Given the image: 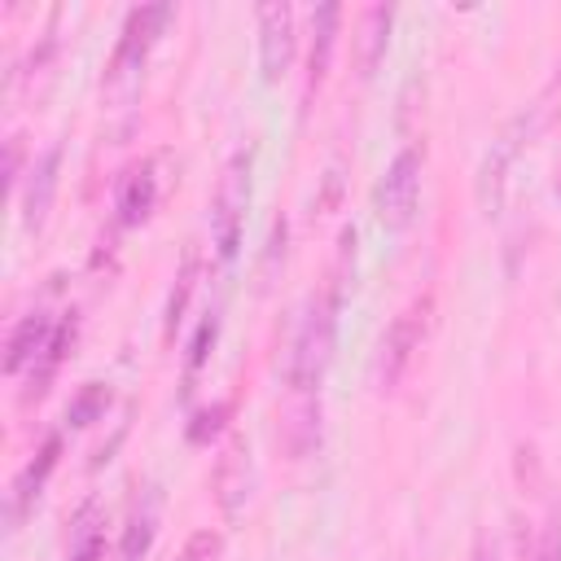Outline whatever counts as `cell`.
Wrapping results in <instances>:
<instances>
[{
    "label": "cell",
    "instance_id": "cell-1",
    "mask_svg": "<svg viewBox=\"0 0 561 561\" xmlns=\"http://www.w3.org/2000/svg\"><path fill=\"white\" fill-rule=\"evenodd\" d=\"M171 22V9L167 4H140L127 13L123 22V35H118V48L105 66V79H101V92L105 101L114 105H127L140 88V75H145V57L153 48V39L162 35V26Z\"/></svg>",
    "mask_w": 561,
    "mask_h": 561
},
{
    "label": "cell",
    "instance_id": "cell-2",
    "mask_svg": "<svg viewBox=\"0 0 561 561\" xmlns=\"http://www.w3.org/2000/svg\"><path fill=\"white\" fill-rule=\"evenodd\" d=\"M543 118H548V110L543 105H535V110H522V114H513L508 123H504V131L491 140V149L482 153V162H478V180H473V197H478V210L491 219V215H500L504 210V193H508V171H513V162H517V153L535 140V131L543 127Z\"/></svg>",
    "mask_w": 561,
    "mask_h": 561
},
{
    "label": "cell",
    "instance_id": "cell-3",
    "mask_svg": "<svg viewBox=\"0 0 561 561\" xmlns=\"http://www.w3.org/2000/svg\"><path fill=\"white\" fill-rule=\"evenodd\" d=\"M333 311H337V302L311 298L307 311H302V320H298L294 351H289V368H285L294 399H316V390H320V381H324V373H329V359H333V329H337Z\"/></svg>",
    "mask_w": 561,
    "mask_h": 561
},
{
    "label": "cell",
    "instance_id": "cell-4",
    "mask_svg": "<svg viewBox=\"0 0 561 561\" xmlns=\"http://www.w3.org/2000/svg\"><path fill=\"white\" fill-rule=\"evenodd\" d=\"M421 171H425V149L421 145H403L386 175L377 180V193H373V210H377V224L386 232H403L416 215V202H421Z\"/></svg>",
    "mask_w": 561,
    "mask_h": 561
},
{
    "label": "cell",
    "instance_id": "cell-5",
    "mask_svg": "<svg viewBox=\"0 0 561 561\" xmlns=\"http://www.w3.org/2000/svg\"><path fill=\"white\" fill-rule=\"evenodd\" d=\"M250 162H254L250 149H237L224 162L215 197H210V237H215V250L224 263L241 245V224H245V206H250Z\"/></svg>",
    "mask_w": 561,
    "mask_h": 561
},
{
    "label": "cell",
    "instance_id": "cell-6",
    "mask_svg": "<svg viewBox=\"0 0 561 561\" xmlns=\"http://www.w3.org/2000/svg\"><path fill=\"white\" fill-rule=\"evenodd\" d=\"M425 316H430V298H416L386 324V333L377 342V355H373V377H377L381 390H394L403 381V373L412 368V359L421 351V337H425Z\"/></svg>",
    "mask_w": 561,
    "mask_h": 561
},
{
    "label": "cell",
    "instance_id": "cell-7",
    "mask_svg": "<svg viewBox=\"0 0 561 561\" xmlns=\"http://www.w3.org/2000/svg\"><path fill=\"white\" fill-rule=\"evenodd\" d=\"M259 66H263V83H280L289 75V61H294V9L285 0H272V4H259Z\"/></svg>",
    "mask_w": 561,
    "mask_h": 561
},
{
    "label": "cell",
    "instance_id": "cell-8",
    "mask_svg": "<svg viewBox=\"0 0 561 561\" xmlns=\"http://www.w3.org/2000/svg\"><path fill=\"white\" fill-rule=\"evenodd\" d=\"M57 171H61V145H48L31 171H26V188H22V224L31 232L44 228L48 210H53V197H57Z\"/></svg>",
    "mask_w": 561,
    "mask_h": 561
},
{
    "label": "cell",
    "instance_id": "cell-9",
    "mask_svg": "<svg viewBox=\"0 0 561 561\" xmlns=\"http://www.w3.org/2000/svg\"><path fill=\"white\" fill-rule=\"evenodd\" d=\"M215 500L219 508L232 517L241 513V504L250 500V447L241 434H232L219 451V465H215Z\"/></svg>",
    "mask_w": 561,
    "mask_h": 561
},
{
    "label": "cell",
    "instance_id": "cell-10",
    "mask_svg": "<svg viewBox=\"0 0 561 561\" xmlns=\"http://www.w3.org/2000/svg\"><path fill=\"white\" fill-rule=\"evenodd\" d=\"M53 333H57V324L44 316V311H31V316H22L18 320V329L9 333V355H4V373L13 377V373H22L26 364L35 368L39 364V355L48 351V342H53Z\"/></svg>",
    "mask_w": 561,
    "mask_h": 561
},
{
    "label": "cell",
    "instance_id": "cell-11",
    "mask_svg": "<svg viewBox=\"0 0 561 561\" xmlns=\"http://www.w3.org/2000/svg\"><path fill=\"white\" fill-rule=\"evenodd\" d=\"M337 22H342V9L337 4H320L311 13V53H307V92H316L329 75V61H333V44H337Z\"/></svg>",
    "mask_w": 561,
    "mask_h": 561
},
{
    "label": "cell",
    "instance_id": "cell-12",
    "mask_svg": "<svg viewBox=\"0 0 561 561\" xmlns=\"http://www.w3.org/2000/svg\"><path fill=\"white\" fill-rule=\"evenodd\" d=\"M390 22H394V9L390 4H373L359 13V79H373L381 57H386V44H390Z\"/></svg>",
    "mask_w": 561,
    "mask_h": 561
},
{
    "label": "cell",
    "instance_id": "cell-13",
    "mask_svg": "<svg viewBox=\"0 0 561 561\" xmlns=\"http://www.w3.org/2000/svg\"><path fill=\"white\" fill-rule=\"evenodd\" d=\"M153 197H158V180H153V167H131L123 180H118V224H140L149 210H153Z\"/></svg>",
    "mask_w": 561,
    "mask_h": 561
},
{
    "label": "cell",
    "instance_id": "cell-14",
    "mask_svg": "<svg viewBox=\"0 0 561 561\" xmlns=\"http://www.w3.org/2000/svg\"><path fill=\"white\" fill-rule=\"evenodd\" d=\"M57 456H61V438L57 434H48L44 438V447H39V456L18 473V482H13V500H9V513L18 517V513H26V504L39 495V486H44V478L53 473V465H57Z\"/></svg>",
    "mask_w": 561,
    "mask_h": 561
},
{
    "label": "cell",
    "instance_id": "cell-15",
    "mask_svg": "<svg viewBox=\"0 0 561 561\" xmlns=\"http://www.w3.org/2000/svg\"><path fill=\"white\" fill-rule=\"evenodd\" d=\"M101 552H105V517L101 504L88 500L70 526V561H101Z\"/></svg>",
    "mask_w": 561,
    "mask_h": 561
},
{
    "label": "cell",
    "instance_id": "cell-16",
    "mask_svg": "<svg viewBox=\"0 0 561 561\" xmlns=\"http://www.w3.org/2000/svg\"><path fill=\"white\" fill-rule=\"evenodd\" d=\"M153 530H158V491H149L145 504L131 508L127 530H123V543H118L123 561H140L149 552V543H153Z\"/></svg>",
    "mask_w": 561,
    "mask_h": 561
},
{
    "label": "cell",
    "instance_id": "cell-17",
    "mask_svg": "<svg viewBox=\"0 0 561 561\" xmlns=\"http://www.w3.org/2000/svg\"><path fill=\"white\" fill-rule=\"evenodd\" d=\"M75 329H79V324H75V316L57 324V333H53L48 351H44V355H39V364L31 368V394H44V390H48V381H53L57 364H61V359H66V351L75 346Z\"/></svg>",
    "mask_w": 561,
    "mask_h": 561
},
{
    "label": "cell",
    "instance_id": "cell-18",
    "mask_svg": "<svg viewBox=\"0 0 561 561\" xmlns=\"http://www.w3.org/2000/svg\"><path fill=\"white\" fill-rule=\"evenodd\" d=\"M105 408H110V386H101V381H88L75 399H70V408H66V421L70 425H92V421H101L105 416Z\"/></svg>",
    "mask_w": 561,
    "mask_h": 561
},
{
    "label": "cell",
    "instance_id": "cell-19",
    "mask_svg": "<svg viewBox=\"0 0 561 561\" xmlns=\"http://www.w3.org/2000/svg\"><path fill=\"white\" fill-rule=\"evenodd\" d=\"M193 285H197V254L188 250V254H184V267H180V276H175V289H171V298H167V333H175V324H180V316H184V307H188Z\"/></svg>",
    "mask_w": 561,
    "mask_h": 561
},
{
    "label": "cell",
    "instance_id": "cell-20",
    "mask_svg": "<svg viewBox=\"0 0 561 561\" xmlns=\"http://www.w3.org/2000/svg\"><path fill=\"white\" fill-rule=\"evenodd\" d=\"M522 561H561V522L552 517L539 539L522 543Z\"/></svg>",
    "mask_w": 561,
    "mask_h": 561
},
{
    "label": "cell",
    "instance_id": "cell-21",
    "mask_svg": "<svg viewBox=\"0 0 561 561\" xmlns=\"http://www.w3.org/2000/svg\"><path fill=\"white\" fill-rule=\"evenodd\" d=\"M224 557V539L215 530H193L180 548V561H219Z\"/></svg>",
    "mask_w": 561,
    "mask_h": 561
},
{
    "label": "cell",
    "instance_id": "cell-22",
    "mask_svg": "<svg viewBox=\"0 0 561 561\" xmlns=\"http://www.w3.org/2000/svg\"><path fill=\"white\" fill-rule=\"evenodd\" d=\"M215 333H219V316H215V311H206V320H202V329H197V337H193V346H188V377H193V373L206 364Z\"/></svg>",
    "mask_w": 561,
    "mask_h": 561
},
{
    "label": "cell",
    "instance_id": "cell-23",
    "mask_svg": "<svg viewBox=\"0 0 561 561\" xmlns=\"http://www.w3.org/2000/svg\"><path fill=\"white\" fill-rule=\"evenodd\" d=\"M224 416H228V403H210L206 412H197V416H193V425H188V438H193V443H202L206 434H215V430L224 425Z\"/></svg>",
    "mask_w": 561,
    "mask_h": 561
},
{
    "label": "cell",
    "instance_id": "cell-24",
    "mask_svg": "<svg viewBox=\"0 0 561 561\" xmlns=\"http://www.w3.org/2000/svg\"><path fill=\"white\" fill-rule=\"evenodd\" d=\"M4 175H9V184H18V180H22V136H13V140H9V158H4Z\"/></svg>",
    "mask_w": 561,
    "mask_h": 561
},
{
    "label": "cell",
    "instance_id": "cell-25",
    "mask_svg": "<svg viewBox=\"0 0 561 561\" xmlns=\"http://www.w3.org/2000/svg\"><path fill=\"white\" fill-rule=\"evenodd\" d=\"M473 561H495V557H491V552H478V557H473Z\"/></svg>",
    "mask_w": 561,
    "mask_h": 561
}]
</instances>
